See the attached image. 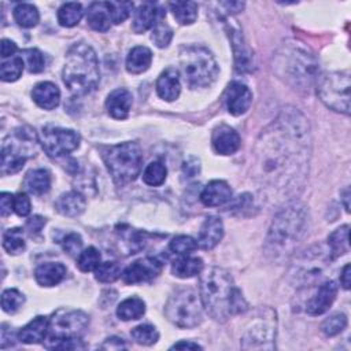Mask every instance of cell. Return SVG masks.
<instances>
[{"instance_id":"cell-1","label":"cell","mask_w":351,"mask_h":351,"mask_svg":"<svg viewBox=\"0 0 351 351\" xmlns=\"http://www.w3.org/2000/svg\"><path fill=\"white\" fill-rule=\"evenodd\" d=\"M311 130L307 118L287 107L259 134L252 149V178L274 203L296 195L308 174Z\"/></svg>"},{"instance_id":"cell-2","label":"cell","mask_w":351,"mask_h":351,"mask_svg":"<svg viewBox=\"0 0 351 351\" xmlns=\"http://www.w3.org/2000/svg\"><path fill=\"white\" fill-rule=\"evenodd\" d=\"M200 300L211 318L225 322L229 317L247 310V302L234 285L230 273L222 267H210L200 274Z\"/></svg>"},{"instance_id":"cell-3","label":"cell","mask_w":351,"mask_h":351,"mask_svg":"<svg viewBox=\"0 0 351 351\" xmlns=\"http://www.w3.org/2000/svg\"><path fill=\"white\" fill-rule=\"evenodd\" d=\"M308 213L299 202H289L274 217L265 243V252L273 261L287 259L307 233Z\"/></svg>"},{"instance_id":"cell-4","label":"cell","mask_w":351,"mask_h":351,"mask_svg":"<svg viewBox=\"0 0 351 351\" xmlns=\"http://www.w3.org/2000/svg\"><path fill=\"white\" fill-rule=\"evenodd\" d=\"M273 70L295 90L308 92L319 77V63L308 47L296 40L285 41L274 55Z\"/></svg>"},{"instance_id":"cell-5","label":"cell","mask_w":351,"mask_h":351,"mask_svg":"<svg viewBox=\"0 0 351 351\" xmlns=\"http://www.w3.org/2000/svg\"><path fill=\"white\" fill-rule=\"evenodd\" d=\"M62 78L67 89L75 96L88 95L96 89L100 81V71L96 52L90 45L75 43L69 48Z\"/></svg>"},{"instance_id":"cell-6","label":"cell","mask_w":351,"mask_h":351,"mask_svg":"<svg viewBox=\"0 0 351 351\" xmlns=\"http://www.w3.org/2000/svg\"><path fill=\"white\" fill-rule=\"evenodd\" d=\"M101 158L118 185H125L137 178L143 167V152L137 143L125 141L115 145L104 147Z\"/></svg>"},{"instance_id":"cell-7","label":"cell","mask_w":351,"mask_h":351,"mask_svg":"<svg viewBox=\"0 0 351 351\" xmlns=\"http://www.w3.org/2000/svg\"><path fill=\"white\" fill-rule=\"evenodd\" d=\"M180 67L184 81L189 88L210 86L219 73L213 53L200 45H185L181 48Z\"/></svg>"},{"instance_id":"cell-8","label":"cell","mask_w":351,"mask_h":351,"mask_svg":"<svg viewBox=\"0 0 351 351\" xmlns=\"http://www.w3.org/2000/svg\"><path fill=\"white\" fill-rule=\"evenodd\" d=\"M40 137L30 126H19L8 134L1 144V165L0 173L10 176L18 173L25 162L34 156Z\"/></svg>"},{"instance_id":"cell-9","label":"cell","mask_w":351,"mask_h":351,"mask_svg":"<svg viewBox=\"0 0 351 351\" xmlns=\"http://www.w3.org/2000/svg\"><path fill=\"white\" fill-rule=\"evenodd\" d=\"M203 304L200 295L192 288L174 291L165 306L167 319L178 328H195L202 324Z\"/></svg>"},{"instance_id":"cell-10","label":"cell","mask_w":351,"mask_h":351,"mask_svg":"<svg viewBox=\"0 0 351 351\" xmlns=\"http://www.w3.org/2000/svg\"><path fill=\"white\" fill-rule=\"evenodd\" d=\"M277 332V314L270 307L255 310L241 336L244 350H273Z\"/></svg>"},{"instance_id":"cell-11","label":"cell","mask_w":351,"mask_h":351,"mask_svg":"<svg viewBox=\"0 0 351 351\" xmlns=\"http://www.w3.org/2000/svg\"><path fill=\"white\" fill-rule=\"evenodd\" d=\"M317 93L321 101L330 110L350 114V73L330 71L318 77Z\"/></svg>"},{"instance_id":"cell-12","label":"cell","mask_w":351,"mask_h":351,"mask_svg":"<svg viewBox=\"0 0 351 351\" xmlns=\"http://www.w3.org/2000/svg\"><path fill=\"white\" fill-rule=\"evenodd\" d=\"M89 324V317L74 308H59L49 318L48 340L45 343L47 348H52L56 343L71 339H81V335Z\"/></svg>"},{"instance_id":"cell-13","label":"cell","mask_w":351,"mask_h":351,"mask_svg":"<svg viewBox=\"0 0 351 351\" xmlns=\"http://www.w3.org/2000/svg\"><path fill=\"white\" fill-rule=\"evenodd\" d=\"M330 262L329 256H324V251L321 248H313L304 255L299 258L292 265L289 271L291 280L295 287H307L315 282L324 273L326 262Z\"/></svg>"},{"instance_id":"cell-14","label":"cell","mask_w":351,"mask_h":351,"mask_svg":"<svg viewBox=\"0 0 351 351\" xmlns=\"http://www.w3.org/2000/svg\"><path fill=\"white\" fill-rule=\"evenodd\" d=\"M80 134L73 129L47 126L40 134V143L51 158H59L75 151L80 147Z\"/></svg>"},{"instance_id":"cell-15","label":"cell","mask_w":351,"mask_h":351,"mask_svg":"<svg viewBox=\"0 0 351 351\" xmlns=\"http://www.w3.org/2000/svg\"><path fill=\"white\" fill-rule=\"evenodd\" d=\"M162 271V262L158 258L145 256L134 261L122 273L121 277L126 284H141L156 278Z\"/></svg>"},{"instance_id":"cell-16","label":"cell","mask_w":351,"mask_h":351,"mask_svg":"<svg viewBox=\"0 0 351 351\" xmlns=\"http://www.w3.org/2000/svg\"><path fill=\"white\" fill-rule=\"evenodd\" d=\"M226 32L230 38L233 53H234V66L239 73H247L254 69V53L250 47L245 44L241 30L234 23H226Z\"/></svg>"},{"instance_id":"cell-17","label":"cell","mask_w":351,"mask_h":351,"mask_svg":"<svg viewBox=\"0 0 351 351\" xmlns=\"http://www.w3.org/2000/svg\"><path fill=\"white\" fill-rule=\"evenodd\" d=\"M225 103L228 111L232 115H243L244 112H247L252 103V93L245 84L233 81L228 85L225 90Z\"/></svg>"},{"instance_id":"cell-18","label":"cell","mask_w":351,"mask_h":351,"mask_svg":"<svg viewBox=\"0 0 351 351\" xmlns=\"http://www.w3.org/2000/svg\"><path fill=\"white\" fill-rule=\"evenodd\" d=\"M165 11L155 3H143L134 12L132 29L134 33H144L149 29H154L156 23L163 21Z\"/></svg>"},{"instance_id":"cell-19","label":"cell","mask_w":351,"mask_h":351,"mask_svg":"<svg viewBox=\"0 0 351 351\" xmlns=\"http://www.w3.org/2000/svg\"><path fill=\"white\" fill-rule=\"evenodd\" d=\"M337 295V285L335 281L322 282L317 292L306 304V311L310 315H321L329 310Z\"/></svg>"},{"instance_id":"cell-20","label":"cell","mask_w":351,"mask_h":351,"mask_svg":"<svg viewBox=\"0 0 351 351\" xmlns=\"http://www.w3.org/2000/svg\"><path fill=\"white\" fill-rule=\"evenodd\" d=\"M211 144L217 154L232 155L240 147V136L233 128L228 125H219L213 130Z\"/></svg>"},{"instance_id":"cell-21","label":"cell","mask_w":351,"mask_h":351,"mask_svg":"<svg viewBox=\"0 0 351 351\" xmlns=\"http://www.w3.org/2000/svg\"><path fill=\"white\" fill-rule=\"evenodd\" d=\"M133 96L125 88L112 90L106 99V110L114 119H126L132 108Z\"/></svg>"},{"instance_id":"cell-22","label":"cell","mask_w":351,"mask_h":351,"mask_svg":"<svg viewBox=\"0 0 351 351\" xmlns=\"http://www.w3.org/2000/svg\"><path fill=\"white\" fill-rule=\"evenodd\" d=\"M232 189L230 186L221 180L210 181L200 193V200L207 207H219L230 202Z\"/></svg>"},{"instance_id":"cell-23","label":"cell","mask_w":351,"mask_h":351,"mask_svg":"<svg viewBox=\"0 0 351 351\" xmlns=\"http://www.w3.org/2000/svg\"><path fill=\"white\" fill-rule=\"evenodd\" d=\"M156 92L159 97L166 101H173L180 96L181 84L177 69L167 67L160 73L156 80Z\"/></svg>"},{"instance_id":"cell-24","label":"cell","mask_w":351,"mask_h":351,"mask_svg":"<svg viewBox=\"0 0 351 351\" xmlns=\"http://www.w3.org/2000/svg\"><path fill=\"white\" fill-rule=\"evenodd\" d=\"M223 237V223L217 217H208L204 219L199 237L197 247L203 250H213Z\"/></svg>"},{"instance_id":"cell-25","label":"cell","mask_w":351,"mask_h":351,"mask_svg":"<svg viewBox=\"0 0 351 351\" xmlns=\"http://www.w3.org/2000/svg\"><path fill=\"white\" fill-rule=\"evenodd\" d=\"M49 329V319L47 317L38 315L26 324L16 335L18 340L25 344H37L45 340Z\"/></svg>"},{"instance_id":"cell-26","label":"cell","mask_w":351,"mask_h":351,"mask_svg":"<svg viewBox=\"0 0 351 351\" xmlns=\"http://www.w3.org/2000/svg\"><path fill=\"white\" fill-rule=\"evenodd\" d=\"M32 99L38 107L44 110H53L59 106L60 90L55 84L49 81L38 82L32 90Z\"/></svg>"},{"instance_id":"cell-27","label":"cell","mask_w":351,"mask_h":351,"mask_svg":"<svg viewBox=\"0 0 351 351\" xmlns=\"http://www.w3.org/2000/svg\"><path fill=\"white\" fill-rule=\"evenodd\" d=\"M85 207L86 200L77 191L64 192L55 202L56 211L64 217H78L85 211Z\"/></svg>"},{"instance_id":"cell-28","label":"cell","mask_w":351,"mask_h":351,"mask_svg":"<svg viewBox=\"0 0 351 351\" xmlns=\"http://www.w3.org/2000/svg\"><path fill=\"white\" fill-rule=\"evenodd\" d=\"M88 25L96 32H107L112 23L108 1H93L86 12Z\"/></svg>"},{"instance_id":"cell-29","label":"cell","mask_w":351,"mask_h":351,"mask_svg":"<svg viewBox=\"0 0 351 351\" xmlns=\"http://www.w3.org/2000/svg\"><path fill=\"white\" fill-rule=\"evenodd\" d=\"M66 271V266L60 262H45L37 266L34 278L41 287H53L64 278Z\"/></svg>"},{"instance_id":"cell-30","label":"cell","mask_w":351,"mask_h":351,"mask_svg":"<svg viewBox=\"0 0 351 351\" xmlns=\"http://www.w3.org/2000/svg\"><path fill=\"white\" fill-rule=\"evenodd\" d=\"M25 189L36 196L47 193L51 188V174L45 169H33L30 170L23 180Z\"/></svg>"},{"instance_id":"cell-31","label":"cell","mask_w":351,"mask_h":351,"mask_svg":"<svg viewBox=\"0 0 351 351\" xmlns=\"http://www.w3.org/2000/svg\"><path fill=\"white\" fill-rule=\"evenodd\" d=\"M152 62V52L149 48L138 45L130 49L126 58V70L130 74H141L149 69Z\"/></svg>"},{"instance_id":"cell-32","label":"cell","mask_w":351,"mask_h":351,"mask_svg":"<svg viewBox=\"0 0 351 351\" xmlns=\"http://www.w3.org/2000/svg\"><path fill=\"white\" fill-rule=\"evenodd\" d=\"M348 233H350V226L343 225L337 228L335 232H332L328 237V254L330 261L344 255L350 250L348 244Z\"/></svg>"},{"instance_id":"cell-33","label":"cell","mask_w":351,"mask_h":351,"mask_svg":"<svg viewBox=\"0 0 351 351\" xmlns=\"http://www.w3.org/2000/svg\"><path fill=\"white\" fill-rule=\"evenodd\" d=\"M203 270V261L197 256L184 255L174 261L171 265V273L178 278H189L197 276Z\"/></svg>"},{"instance_id":"cell-34","label":"cell","mask_w":351,"mask_h":351,"mask_svg":"<svg viewBox=\"0 0 351 351\" xmlns=\"http://www.w3.org/2000/svg\"><path fill=\"white\" fill-rule=\"evenodd\" d=\"M144 313H145V303L143 299L137 296L125 299L117 307V315L123 321L138 319L140 317L144 315Z\"/></svg>"},{"instance_id":"cell-35","label":"cell","mask_w":351,"mask_h":351,"mask_svg":"<svg viewBox=\"0 0 351 351\" xmlns=\"http://www.w3.org/2000/svg\"><path fill=\"white\" fill-rule=\"evenodd\" d=\"M170 10L181 25H191L197 18V4L195 1H171Z\"/></svg>"},{"instance_id":"cell-36","label":"cell","mask_w":351,"mask_h":351,"mask_svg":"<svg viewBox=\"0 0 351 351\" xmlns=\"http://www.w3.org/2000/svg\"><path fill=\"white\" fill-rule=\"evenodd\" d=\"M14 19L19 26L30 29L38 23L40 14L36 5L30 3H21L14 8Z\"/></svg>"},{"instance_id":"cell-37","label":"cell","mask_w":351,"mask_h":351,"mask_svg":"<svg viewBox=\"0 0 351 351\" xmlns=\"http://www.w3.org/2000/svg\"><path fill=\"white\" fill-rule=\"evenodd\" d=\"M84 10L80 3H64L58 10V22L64 27H73L78 25Z\"/></svg>"},{"instance_id":"cell-38","label":"cell","mask_w":351,"mask_h":351,"mask_svg":"<svg viewBox=\"0 0 351 351\" xmlns=\"http://www.w3.org/2000/svg\"><path fill=\"white\" fill-rule=\"evenodd\" d=\"M3 247L10 255H18L25 251V239L23 230L21 228H12L5 230L3 234Z\"/></svg>"},{"instance_id":"cell-39","label":"cell","mask_w":351,"mask_h":351,"mask_svg":"<svg viewBox=\"0 0 351 351\" xmlns=\"http://www.w3.org/2000/svg\"><path fill=\"white\" fill-rule=\"evenodd\" d=\"M25 67V62L22 56H12L8 60H4L0 66V77L5 82H14L16 81Z\"/></svg>"},{"instance_id":"cell-40","label":"cell","mask_w":351,"mask_h":351,"mask_svg":"<svg viewBox=\"0 0 351 351\" xmlns=\"http://www.w3.org/2000/svg\"><path fill=\"white\" fill-rule=\"evenodd\" d=\"M167 169L162 162H151L143 171V181L149 186H159L165 182Z\"/></svg>"},{"instance_id":"cell-41","label":"cell","mask_w":351,"mask_h":351,"mask_svg":"<svg viewBox=\"0 0 351 351\" xmlns=\"http://www.w3.org/2000/svg\"><path fill=\"white\" fill-rule=\"evenodd\" d=\"M130 335L136 343L143 346H151L156 343L159 339V332L154 325H149V324H141L134 326Z\"/></svg>"},{"instance_id":"cell-42","label":"cell","mask_w":351,"mask_h":351,"mask_svg":"<svg viewBox=\"0 0 351 351\" xmlns=\"http://www.w3.org/2000/svg\"><path fill=\"white\" fill-rule=\"evenodd\" d=\"M23 303L25 295L15 288H8L1 293V307L8 314L16 313L23 306Z\"/></svg>"},{"instance_id":"cell-43","label":"cell","mask_w":351,"mask_h":351,"mask_svg":"<svg viewBox=\"0 0 351 351\" xmlns=\"http://www.w3.org/2000/svg\"><path fill=\"white\" fill-rule=\"evenodd\" d=\"M100 252L95 247H88L84 251L80 252L77 259V266L81 271H92L96 270V267L101 263Z\"/></svg>"},{"instance_id":"cell-44","label":"cell","mask_w":351,"mask_h":351,"mask_svg":"<svg viewBox=\"0 0 351 351\" xmlns=\"http://www.w3.org/2000/svg\"><path fill=\"white\" fill-rule=\"evenodd\" d=\"M346 326H347L346 314L335 313V314H332V315H329L328 318L324 319V322L321 325V330L325 336L330 337V336H336L340 332H343Z\"/></svg>"},{"instance_id":"cell-45","label":"cell","mask_w":351,"mask_h":351,"mask_svg":"<svg viewBox=\"0 0 351 351\" xmlns=\"http://www.w3.org/2000/svg\"><path fill=\"white\" fill-rule=\"evenodd\" d=\"M121 277V267L117 262H103L95 270V278L100 282H114Z\"/></svg>"},{"instance_id":"cell-46","label":"cell","mask_w":351,"mask_h":351,"mask_svg":"<svg viewBox=\"0 0 351 351\" xmlns=\"http://www.w3.org/2000/svg\"><path fill=\"white\" fill-rule=\"evenodd\" d=\"M170 251H173L174 254L178 255H189L192 251H195L197 248V241L186 234H180L177 237H174L170 244H169Z\"/></svg>"},{"instance_id":"cell-47","label":"cell","mask_w":351,"mask_h":351,"mask_svg":"<svg viewBox=\"0 0 351 351\" xmlns=\"http://www.w3.org/2000/svg\"><path fill=\"white\" fill-rule=\"evenodd\" d=\"M22 59L26 63V67L30 73H41L45 69L44 55L36 48L25 49Z\"/></svg>"},{"instance_id":"cell-48","label":"cell","mask_w":351,"mask_h":351,"mask_svg":"<svg viewBox=\"0 0 351 351\" xmlns=\"http://www.w3.org/2000/svg\"><path fill=\"white\" fill-rule=\"evenodd\" d=\"M110 7V14L112 23H122L129 18L133 10V3L132 1H108Z\"/></svg>"},{"instance_id":"cell-49","label":"cell","mask_w":351,"mask_h":351,"mask_svg":"<svg viewBox=\"0 0 351 351\" xmlns=\"http://www.w3.org/2000/svg\"><path fill=\"white\" fill-rule=\"evenodd\" d=\"M152 41L155 43L156 47L159 48H165L170 44L171 38H173V30L170 29V26L167 23H165L163 21H160L159 23H156V26L152 29V34H151Z\"/></svg>"},{"instance_id":"cell-50","label":"cell","mask_w":351,"mask_h":351,"mask_svg":"<svg viewBox=\"0 0 351 351\" xmlns=\"http://www.w3.org/2000/svg\"><path fill=\"white\" fill-rule=\"evenodd\" d=\"M62 247L71 256L80 255V252L82 250V239H81V236L78 233H74V232L67 233L62 239Z\"/></svg>"},{"instance_id":"cell-51","label":"cell","mask_w":351,"mask_h":351,"mask_svg":"<svg viewBox=\"0 0 351 351\" xmlns=\"http://www.w3.org/2000/svg\"><path fill=\"white\" fill-rule=\"evenodd\" d=\"M30 199L26 193L19 192L14 196V211L19 217H26L30 213Z\"/></svg>"},{"instance_id":"cell-52","label":"cell","mask_w":351,"mask_h":351,"mask_svg":"<svg viewBox=\"0 0 351 351\" xmlns=\"http://www.w3.org/2000/svg\"><path fill=\"white\" fill-rule=\"evenodd\" d=\"M14 210V196L8 192H3L0 195V214L1 217H7Z\"/></svg>"},{"instance_id":"cell-53","label":"cell","mask_w":351,"mask_h":351,"mask_svg":"<svg viewBox=\"0 0 351 351\" xmlns=\"http://www.w3.org/2000/svg\"><path fill=\"white\" fill-rule=\"evenodd\" d=\"M200 171V162L196 158H189L188 160L184 162L182 165V173L185 177L191 178L195 177Z\"/></svg>"},{"instance_id":"cell-54","label":"cell","mask_w":351,"mask_h":351,"mask_svg":"<svg viewBox=\"0 0 351 351\" xmlns=\"http://www.w3.org/2000/svg\"><path fill=\"white\" fill-rule=\"evenodd\" d=\"M44 225H45V218H43L40 215H34V217L29 218L26 222V228L30 233H40V230L43 229Z\"/></svg>"},{"instance_id":"cell-55","label":"cell","mask_w":351,"mask_h":351,"mask_svg":"<svg viewBox=\"0 0 351 351\" xmlns=\"http://www.w3.org/2000/svg\"><path fill=\"white\" fill-rule=\"evenodd\" d=\"M101 348H107V350H122V348H126V344L123 341V339L121 337H108L104 340Z\"/></svg>"},{"instance_id":"cell-56","label":"cell","mask_w":351,"mask_h":351,"mask_svg":"<svg viewBox=\"0 0 351 351\" xmlns=\"http://www.w3.org/2000/svg\"><path fill=\"white\" fill-rule=\"evenodd\" d=\"M16 52V44L8 38H3L1 40V56L3 58H8Z\"/></svg>"},{"instance_id":"cell-57","label":"cell","mask_w":351,"mask_h":351,"mask_svg":"<svg viewBox=\"0 0 351 351\" xmlns=\"http://www.w3.org/2000/svg\"><path fill=\"white\" fill-rule=\"evenodd\" d=\"M171 350H202V346H199L197 343H193V341L181 340V341L173 344Z\"/></svg>"},{"instance_id":"cell-58","label":"cell","mask_w":351,"mask_h":351,"mask_svg":"<svg viewBox=\"0 0 351 351\" xmlns=\"http://www.w3.org/2000/svg\"><path fill=\"white\" fill-rule=\"evenodd\" d=\"M221 5L225 7L229 14H236L244 8L243 1H223V3H221Z\"/></svg>"},{"instance_id":"cell-59","label":"cell","mask_w":351,"mask_h":351,"mask_svg":"<svg viewBox=\"0 0 351 351\" xmlns=\"http://www.w3.org/2000/svg\"><path fill=\"white\" fill-rule=\"evenodd\" d=\"M350 277H351V269H350V265H346V266L343 267L341 274H340V284H341V287H343L344 289H348V288H350V284H351Z\"/></svg>"},{"instance_id":"cell-60","label":"cell","mask_w":351,"mask_h":351,"mask_svg":"<svg viewBox=\"0 0 351 351\" xmlns=\"http://www.w3.org/2000/svg\"><path fill=\"white\" fill-rule=\"evenodd\" d=\"M348 197H350V189L346 188L343 192V199H344V207L347 211H350V204H348Z\"/></svg>"}]
</instances>
